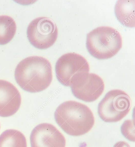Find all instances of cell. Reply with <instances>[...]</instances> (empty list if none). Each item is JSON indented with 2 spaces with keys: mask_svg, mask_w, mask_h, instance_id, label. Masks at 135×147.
<instances>
[{
  "mask_svg": "<svg viewBox=\"0 0 135 147\" xmlns=\"http://www.w3.org/2000/svg\"><path fill=\"white\" fill-rule=\"evenodd\" d=\"M17 84L24 90L37 93L46 90L53 78L50 61L42 57L31 56L22 60L15 71Z\"/></svg>",
  "mask_w": 135,
  "mask_h": 147,
  "instance_id": "1",
  "label": "cell"
},
{
  "mask_svg": "<svg viewBox=\"0 0 135 147\" xmlns=\"http://www.w3.org/2000/svg\"><path fill=\"white\" fill-rule=\"evenodd\" d=\"M0 147H27L26 139L18 130H6L0 135Z\"/></svg>",
  "mask_w": 135,
  "mask_h": 147,
  "instance_id": "11",
  "label": "cell"
},
{
  "mask_svg": "<svg viewBox=\"0 0 135 147\" xmlns=\"http://www.w3.org/2000/svg\"><path fill=\"white\" fill-rule=\"evenodd\" d=\"M135 1H118L115 6L117 19L128 27H135Z\"/></svg>",
  "mask_w": 135,
  "mask_h": 147,
  "instance_id": "10",
  "label": "cell"
},
{
  "mask_svg": "<svg viewBox=\"0 0 135 147\" xmlns=\"http://www.w3.org/2000/svg\"><path fill=\"white\" fill-rule=\"evenodd\" d=\"M55 69L59 82L68 87L74 75L79 72H89L90 66L87 60L81 55L70 53L63 55L58 59Z\"/></svg>",
  "mask_w": 135,
  "mask_h": 147,
  "instance_id": "7",
  "label": "cell"
},
{
  "mask_svg": "<svg viewBox=\"0 0 135 147\" xmlns=\"http://www.w3.org/2000/svg\"><path fill=\"white\" fill-rule=\"evenodd\" d=\"M30 143L31 147H65L66 140L53 125L44 123L33 129Z\"/></svg>",
  "mask_w": 135,
  "mask_h": 147,
  "instance_id": "8",
  "label": "cell"
},
{
  "mask_svg": "<svg viewBox=\"0 0 135 147\" xmlns=\"http://www.w3.org/2000/svg\"><path fill=\"white\" fill-rule=\"evenodd\" d=\"M131 107V99L128 94L120 90L108 92L100 102L98 113L106 123H115L123 119Z\"/></svg>",
  "mask_w": 135,
  "mask_h": 147,
  "instance_id": "4",
  "label": "cell"
},
{
  "mask_svg": "<svg viewBox=\"0 0 135 147\" xmlns=\"http://www.w3.org/2000/svg\"><path fill=\"white\" fill-rule=\"evenodd\" d=\"M55 121L69 135L80 136L89 132L93 127L95 119L88 107L74 101H65L54 113Z\"/></svg>",
  "mask_w": 135,
  "mask_h": 147,
  "instance_id": "2",
  "label": "cell"
},
{
  "mask_svg": "<svg viewBox=\"0 0 135 147\" xmlns=\"http://www.w3.org/2000/svg\"><path fill=\"white\" fill-rule=\"evenodd\" d=\"M16 29V23L12 18L0 16V45L9 43L14 38Z\"/></svg>",
  "mask_w": 135,
  "mask_h": 147,
  "instance_id": "12",
  "label": "cell"
},
{
  "mask_svg": "<svg viewBox=\"0 0 135 147\" xmlns=\"http://www.w3.org/2000/svg\"><path fill=\"white\" fill-rule=\"evenodd\" d=\"M58 29L55 22L48 18H37L31 22L27 29L29 42L35 48L47 49L52 46L58 36Z\"/></svg>",
  "mask_w": 135,
  "mask_h": 147,
  "instance_id": "6",
  "label": "cell"
},
{
  "mask_svg": "<svg viewBox=\"0 0 135 147\" xmlns=\"http://www.w3.org/2000/svg\"><path fill=\"white\" fill-rule=\"evenodd\" d=\"M70 86L76 98L86 102L96 100L105 89L102 79L97 74L88 72H79L74 75Z\"/></svg>",
  "mask_w": 135,
  "mask_h": 147,
  "instance_id": "5",
  "label": "cell"
},
{
  "mask_svg": "<svg viewBox=\"0 0 135 147\" xmlns=\"http://www.w3.org/2000/svg\"><path fill=\"white\" fill-rule=\"evenodd\" d=\"M88 51L98 59H107L114 56L121 49L122 38L117 30L109 26H100L87 35Z\"/></svg>",
  "mask_w": 135,
  "mask_h": 147,
  "instance_id": "3",
  "label": "cell"
},
{
  "mask_svg": "<svg viewBox=\"0 0 135 147\" xmlns=\"http://www.w3.org/2000/svg\"><path fill=\"white\" fill-rule=\"evenodd\" d=\"M122 133L124 136L130 141L135 142L134 123L132 120L126 121L121 128Z\"/></svg>",
  "mask_w": 135,
  "mask_h": 147,
  "instance_id": "13",
  "label": "cell"
},
{
  "mask_svg": "<svg viewBox=\"0 0 135 147\" xmlns=\"http://www.w3.org/2000/svg\"><path fill=\"white\" fill-rule=\"evenodd\" d=\"M0 128H1V125H0Z\"/></svg>",
  "mask_w": 135,
  "mask_h": 147,
  "instance_id": "14",
  "label": "cell"
},
{
  "mask_svg": "<svg viewBox=\"0 0 135 147\" xmlns=\"http://www.w3.org/2000/svg\"><path fill=\"white\" fill-rule=\"evenodd\" d=\"M21 101L17 88L9 82L0 80V117H6L15 114Z\"/></svg>",
  "mask_w": 135,
  "mask_h": 147,
  "instance_id": "9",
  "label": "cell"
}]
</instances>
